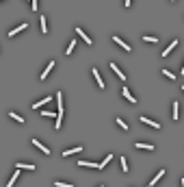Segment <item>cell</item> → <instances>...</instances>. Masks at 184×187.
<instances>
[{
	"label": "cell",
	"mask_w": 184,
	"mask_h": 187,
	"mask_svg": "<svg viewBox=\"0 0 184 187\" xmlns=\"http://www.w3.org/2000/svg\"><path fill=\"white\" fill-rule=\"evenodd\" d=\"M110 70H113V72H115V76H117V78H121V81H126V78H128V76H126V74L121 72V70H119L117 65H115V61L110 63Z\"/></svg>",
	"instance_id": "obj_2"
},
{
	"label": "cell",
	"mask_w": 184,
	"mask_h": 187,
	"mask_svg": "<svg viewBox=\"0 0 184 187\" xmlns=\"http://www.w3.org/2000/svg\"><path fill=\"white\" fill-rule=\"evenodd\" d=\"M147 187H150V185H147Z\"/></svg>",
	"instance_id": "obj_34"
},
{
	"label": "cell",
	"mask_w": 184,
	"mask_h": 187,
	"mask_svg": "<svg viewBox=\"0 0 184 187\" xmlns=\"http://www.w3.org/2000/svg\"><path fill=\"white\" fill-rule=\"evenodd\" d=\"M113 41H115V44H119L124 50H130V46H128V44H126V41H124L121 37H117V35H115V37H113Z\"/></svg>",
	"instance_id": "obj_8"
},
{
	"label": "cell",
	"mask_w": 184,
	"mask_h": 187,
	"mask_svg": "<svg viewBox=\"0 0 184 187\" xmlns=\"http://www.w3.org/2000/svg\"><path fill=\"white\" fill-rule=\"evenodd\" d=\"M26 26H28V24H17L15 29H11V31H9V37H15L17 33H22V31H24Z\"/></svg>",
	"instance_id": "obj_4"
},
{
	"label": "cell",
	"mask_w": 184,
	"mask_h": 187,
	"mask_svg": "<svg viewBox=\"0 0 184 187\" xmlns=\"http://www.w3.org/2000/svg\"><path fill=\"white\" fill-rule=\"evenodd\" d=\"M9 115H11V118H13L15 122H20V124H24V118H22V115H17L15 111H9Z\"/></svg>",
	"instance_id": "obj_15"
},
{
	"label": "cell",
	"mask_w": 184,
	"mask_h": 187,
	"mask_svg": "<svg viewBox=\"0 0 184 187\" xmlns=\"http://www.w3.org/2000/svg\"><path fill=\"white\" fill-rule=\"evenodd\" d=\"M17 170H35V163H15Z\"/></svg>",
	"instance_id": "obj_10"
},
{
	"label": "cell",
	"mask_w": 184,
	"mask_h": 187,
	"mask_svg": "<svg viewBox=\"0 0 184 187\" xmlns=\"http://www.w3.org/2000/svg\"><path fill=\"white\" fill-rule=\"evenodd\" d=\"M80 150H82V146H74V148H70V150H65V152H63V157H70V155L80 152Z\"/></svg>",
	"instance_id": "obj_13"
},
{
	"label": "cell",
	"mask_w": 184,
	"mask_h": 187,
	"mask_svg": "<svg viewBox=\"0 0 184 187\" xmlns=\"http://www.w3.org/2000/svg\"><path fill=\"white\" fill-rule=\"evenodd\" d=\"M136 148H141V150H154L152 144H143V142H141V144H136Z\"/></svg>",
	"instance_id": "obj_19"
},
{
	"label": "cell",
	"mask_w": 184,
	"mask_h": 187,
	"mask_svg": "<svg viewBox=\"0 0 184 187\" xmlns=\"http://www.w3.org/2000/svg\"><path fill=\"white\" fill-rule=\"evenodd\" d=\"M163 174H165V170H160V172H158V174H156V176H154V178L150 181V185H154V183H158L160 178H163Z\"/></svg>",
	"instance_id": "obj_17"
},
{
	"label": "cell",
	"mask_w": 184,
	"mask_h": 187,
	"mask_svg": "<svg viewBox=\"0 0 184 187\" xmlns=\"http://www.w3.org/2000/svg\"><path fill=\"white\" fill-rule=\"evenodd\" d=\"M178 109H180V105H178V102H173V113H171V115H173V120H178V118H180V111H178Z\"/></svg>",
	"instance_id": "obj_18"
},
{
	"label": "cell",
	"mask_w": 184,
	"mask_h": 187,
	"mask_svg": "<svg viewBox=\"0 0 184 187\" xmlns=\"http://www.w3.org/2000/svg\"><path fill=\"white\" fill-rule=\"evenodd\" d=\"M78 166H85V168H98V163H91V161H78Z\"/></svg>",
	"instance_id": "obj_16"
},
{
	"label": "cell",
	"mask_w": 184,
	"mask_h": 187,
	"mask_svg": "<svg viewBox=\"0 0 184 187\" xmlns=\"http://www.w3.org/2000/svg\"><path fill=\"white\" fill-rule=\"evenodd\" d=\"M175 46H178V39H173V41H171V44L167 46V50H163V57H165V59H167V55H169V52H171V50L175 48Z\"/></svg>",
	"instance_id": "obj_12"
},
{
	"label": "cell",
	"mask_w": 184,
	"mask_h": 187,
	"mask_svg": "<svg viewBox=\"0 0 184 187\" xmlns=\"http://www.w3.org/2000/svg\"><path fill=\"white\" fill-rule=\"evenodd\" d=\"M52 67H54V61H50V63H48V67H45L43 72H41V76H39V78H41V81H45V78H48V74L52 72Z\"/></svg>",
	"instance_id": "obj_5"
},
{
	"label": "cell",
	"mask_w": 184,
	"mask_h": 187,
	"mask_svg": "<svg viewBox=\"0 0 184 187\" xmlns=\"http://www.w3.org/2000/svg\"><path fill=\"white\" fill-rule=\"evenodd\" d=\"M76 33H78V35H80V37H82V41H85V44H89V46H91V44H93V41H91V37H89V35H87V33H85V31H80V26H78V29H76Z\"/></svg>",
	"instance_id": "obj_7"
},
{
	"label": "cell",
	"mask_w": 184,
	"mask_h": 187,
	"mask_svg": "<svg viewBox=\"0 0 184 187\" xmlns=\"http://www.w3.org/2000/svg\"><path fill=\"white\" fill-rule=\"evenodd\" d=\"M115 122L119 124V128H121V131H128V124H126V122H124L121 118H117V120H115Z\"/></svg>",
	"instance_id": "obj_22"
},
{
	"label": "cell",
	"mask_w": 184,
	"mask_h": 187,
	"mask_svg": "<svg viewBox=\"0 0 184 187\" xmlns=\"http://www.w3.org/2000/svg\"><path fill=\"white\" fill-rule=\"evenodd\" d=\"M54 100H56V105H59V109H56V124H54V128H61V124H63V94H61V91L54 96Z\"/></svg>",
	"instance_id": "obj_1"
},
{
	"label": "cell",
	"mask_w": 184,
	"mask_h": 187,
	"mask_svg": "<svg viewBox=\"0 0 184 187\" xmlns=\"http://www.w3.org/2000/svg\"><path fill=\"white\" fill-rule=\"evenodd\" d=\"M74 46H76V41H70V44H67V50H65V55H67V57L72 55V50H74Z\"/></svg>",
	"instance_id": "obj_20"
},
{
	"label": "cell",
	"mask_w": 184,
	"mask_h": 187,
	"mask_svg": "<svg viewBox=\"0 0 184 187\" xmlns=\"http://www.w3.org/2000/svg\"><path fill=\"white\" fill-rule=\"evenodd\" d=\"M100 187H104V185H100Z\"/></svg>",
	"instance_id": "obj_31"
},
{
	"label": "cell",
	"mask_w": 184,
	"mask_h": 187,
	"mask_svg": "<svg viewBox=\"0 0 184 187\" xmlns=\"http://www.w3.org/2000/svg\"><path fill=\"white\" fill-rule=\"evenodd\" d=\"M130 2H132V0H126V7H130Z\"/></svg>",
	"instance_id": "obj_30"
},
{
	"label": "cell",
	"mask_w": 184,
	"mask_h": 187,
	"mask_svg": "<svg viewBox=\"0 0 184 187\" xmlns=\"http://www.w3.org/2000/svg\"><path fill=\"white\" fill-rule=\"evenodd\" d=\"M141 122H143V124H150L152 128H160V124H158V122H154V120H150V118H145V115H143V118H141Z\"/></svg>",
	"instance_id": "obj_9"
},
{
	"label": "cell",
	"mask_w": 184,
	"mask_h": 187,
	"mask_svg": "<svg viewBox=\"0 0 184 187\" xmlns=\"http://www.w3.org/2000/svg\"><path fill=\"white\" fill-rule=\"evenodd\" d=\"M91 74L96 76V81H98V87H104V81L100 78V72H98V67H93V70H91Z\"/></svg>",
	"instance_id": "obj_11"
},
{
	"label": "cell",
	"mask_w": 184,
	"mask_h": 187,
	"mask_svg": "<svg viewBox=\"0 0 184 187\" xmlns=\"http://www.w3.org/2000/svg\"><path fill=\"white\" fill-rule=\"evenodd\" d=\"M163 76H167V78H175V74L169 72V70H163Z\"/></svg>",
	"instance_id": "obj_27"
},
{
	"label": "cell",
	"mask_w": 184,
	"mask_h": 187,
	"mask_svg": "<svg viewBox=\"0 0 184 187\" xmlns=\"http://www.w3.org/2000/svg\"><path fill=\"white\" fill-rule=\"evenodd\" d=\"M143 41H147V44H156L158 39H156V37H150V35H143Z\"/></svg>",
	"instance_id": "obj_25"
},
{
	"label": "cell",
	"mask_w": 184,
	"mask_h": 187,
	"mask_svg": "<svg viewBox=\"0 0 184 187\" xmlns=\"http://www.w3.org/2000/svg\"><path fill=\"white\" fill-rule=\"evenodd\" d=\"M33 146H37V148H39L41 152H45V155H50V148H48V146H43L39 139H33Z\"/></svg>",
	"instance_id": "obj_6"
},
{
	"label": "cell",
	"mask_w": 184,
	"mask_h": 187,
	"mask_svg": "<svg viewBox=\"0 0 184 187\" xmlns=\"http://www.w3.org/2000/svg\"><path fill=\"white\" fill-rule=\"evenodd\" d=\"M119 161H121V170H124V172H128V161H126V157H121Z\"/></svg>",
	"instance_id": "obj_26"
},
{
	"label": "cell",
	"mask_w": 184,
	"mask_h": 187,
	"mask_svg": "<svg viewBox=\"0 0 184 187\" xmlns=\"http://www.w3.org/2000/svg\"><path fill=\"white\" fill-rule=\"evenodd\" d=\"M41 115H43V118H52V115H56L54 111H41Z\"/></svg>",
	"instance_id": "obj_28"
},
{
	"label": "cell",
	"mask_w": 184,
	"mask_h": 187,
	"mask_svg": "<svg viewBox=\"0 0 184 187\" xmlns=\"http://www.w3.org/2000/svg\"><path fill=\"white\" fill-rule=\"evenodd\" d=\"M171 2H173V0H171Z\"/></svg>",
	"instance_id": "obj_33"
},
{
	"label": "cell",
	"mask_w": 184,
	"mask_h": 187,
	"mask_svg": "<svg viewBox=\"0 0 184 187\" xmlns=\"http://www.w3.org/2000/svg\"><path fill=\"white\" fill-rule=\"evenodd\" d=\"M31 5H33V7H31V9H33V11H35V9H37V0H31Z\"/></svg>",
	"instance_id": "obj_29"
},
{
	"label": "cell",
	"mask_w": 184,
	"mask_h": 187,
	"mask_svg": "<svg viewBox=\"0 0 184 187\" xmlns=\"http://www.w3.org/2000/svg\"><path fill=\"white\" fill-rule=\"evenodd\" d=\"M121 94H124V98H126L128 102H132V105L136 102V98H134V96H132V94H130V89H128V87H124V89H121Z\"/></svg>",
	"instance_id": "obj_3"
},
{
	"label": "cell",
	"mask_w": 184,
	"mask_h": 187,
	"mask_svg": "<svg viewBox=\"0 0 184 187\" xmlns=\"http://www.w3.org/2000/svg\"><path fill=\"white\" fill-rule=\"evenodd\" d=\"M54 187H74L72 183H63V181H54Z\"/></svg>",
	"instance_id": "obj_21"
},
{
	"label": "cell",
	"mask_w": 184,
	"mask_h": 187,
	"mask_svg": "<svg viewBox=\"0 0 184 187\" xmlns=\"http://www.w3.org/2000/svg\"><path fill=\"white\" fill-rule=\"evenodd\" d=\"M17 176H20V174L15 172V174L11 176V181H7V187H13V185H15V181H17Z\"/></svg>",
	"instance_id": "obj_23"
},
{
	"label": "cell",
	"mask_w": 184,
	"mask_h": 187,
	"mask_svg": "<svg viewBox=\"0 0 184 187\" xmlns=\"http://www.w3.org/2000/svg\"><path fill=\"white\" fill-rule=\"evenodd\" d=\"M50 100H52V98H48V96H45L43 100H39V102H35V105H33V109H39V107H43V105H48Z\"/></svg>",
	"instance_id": "obj_14"
},
{
	"label": "cell",
	"mask_w": 184,
	"mask_h": 187,
	"mask_svg": "<svg viewBox=\"0 0 184 187\" xmlns=\"http://www.w3.org/2000/svg\"><path fill=\"white\" fill-rule=\"evenodd\" d=\"M41 33H48V24H45V15H41Z\"/></svg>",
	"instance_id": "obj_24"
},
{
	"label": "cell",
	"mask_w": 184,
	"mask_h": 187,
	"mask_svg": "<svg viewBox=\"0 0 184 187\" xmlns=\"http://www.w3.org/2000/svg\"><path fill=\"white\" fill-rule=\"evenodd\" d=\"M0 2H2V0H0Z\"/></svg>",
	"instance_id": "obj_32"
}]
</instances>
